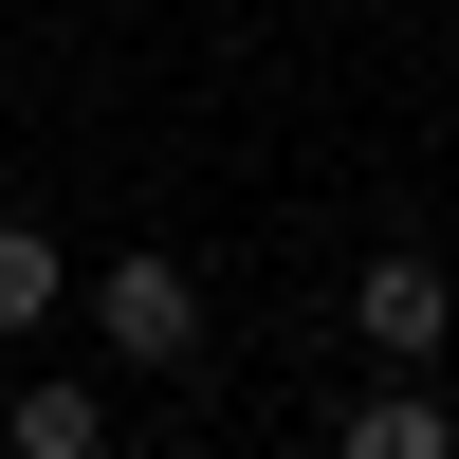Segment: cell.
<instances>
[{
  "mask_svg": "<svg viewBox=\"0 0 459 459\" xmlns=\"http://www.w3.org/2000/svg\"><path fill=\"white\" fill-rule=\"evenodd\" d=\"M92 350L110 368H203V276L184 257H110L92 276Z\"/></svg>",
  "mask_w": 459,
  "mask_h": 459,
  "instance_id": "cell-1",
  "label": "cell"
},
{
  "mask_svg": "<svg viewBox=\"0 0 459 459\" xmlns=\"http://www.w3.org/2000/svg\"><path fill=\"white\" fill-rule=\"evenodd\" d=\"M350 331H368V368H441V350H459V294H441V257H423V239H386V257L350 276Z\"/></svg>",
  "mask_w": 459,
  "mask_h": 459,
  "instance_id": "cell-2",
  "label": "cell"
},
{
  "mask_svg": "<svg viewBox=\"0 0 459 459\" xmlns=\"http://www.w3.org/2000/svg\"><path fill=\"white\" fill-rule=\"evenodd\" d=\"M74 313V257H56V221H0V331H56Z\"/></svg>",
  "mask_w": 459,
  "mask_h": 459,
  "instance_id": "cell-3",
  "label": "cell"
},
{
  "mask_svg": "<svg viewBox=\"0 0 459 459\" xmlns=\"http://www.w3.org/2000/svg\"><path fill=\"white\" fill-rule=\"evenodd\" d=\"M441 441H459V423L423 404V368H386V386L350 404V459H441Z\"/></svg>",
  "mask_w": 459,
  "mask_h": 459,
  "instance_id": "cell-4",
  "label": "cell"
},
{
  "mask_svg": "<svg viewBox=\"0 0 459 459\" xmlns=\"http://www.w3.org/2000/svg\"><path fill=\"white\" fill-rule=\"evenodd\" d=\"M0 441H19V459H92L110 404H92V386H19V404H0Z\"/></svg>",
  "mask_w": 459,
  "mask_h": 459,
  "instance_id": "cell-5",
  "label": "cell"
},
{
  "mask_svg": "<svg viewBox=\"0 0 459 459\" xmlns=\"http://www.w3.org/2000/svg\"><path fill=\"white\" fill-rule=\"evenodd\" d=\"M92 19H110V0H92Z\"/></svg>",
  "mask_w": 459,
  "mask_h": 459,
  "instance_id": "cell-6",
  "label": "cell"
}]
</instances>
